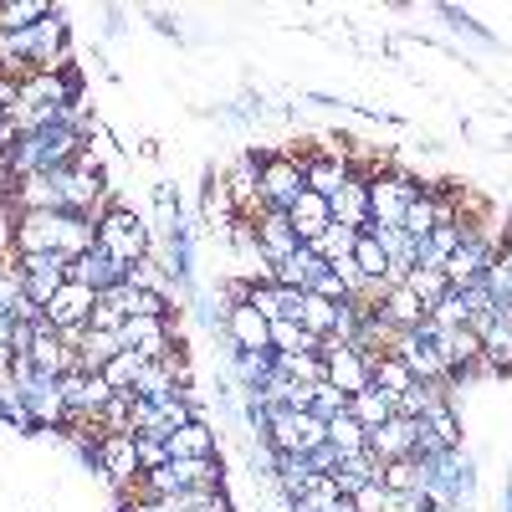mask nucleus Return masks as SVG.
I'll use <instances>...</instances> for the list:
<instances>
[{
    "label": "nucleus",
    "mask_w": 512,
    "mask_h": 512,
    "mask_svg": "<svg viewBox=\"0 0 512 512\" xmlns=\"http://www.w3.org/2000/svg\"><path fill=\"white\" fill-rule=\"evenodd\" d=\"M492 256H497V246L487 236H461V246L446 256L441 272H446L451 287H477L487 277V267H492Z\"/></svg>",
    "instance_id": "6e6552de"
},
{
    "label": "nucleus",
    "mask_w": 512,
    "mask_h": 512,
    "mask_svg": "<svg viewBox=\"0 0 512 512\" xmlns=\"http://www.w3.org/2000/svg\"><path fill=\"white\" fill-rule=\"evenodd\" d=\"M57 251L67 256V262L98 251V226L88 216H67V210H62V221H57Z\"/></svg>",
    "instance_id": "aec40b11"
},
{
    "label": "nucleus",
    "mask_w": 512,
    "mask_h": 512,
    "mask_svg": "<svg viewBox=\"0 0 512 512\" xmlns=\"http://www.w3.org/2000/svg\"><path fill=\"white\" fill-rule=\"evenodd\" d=\"M328 446H333L338 456H359V451H369V431L344 410V415L328 420Z\"/></svg>",
    "instance_id": "bb28decb"
},
{
    "label": "nucleus",
    "mask_w": 512,
    "mask_h": 512,
    "mask_svg": "<svg viewBox=\"0 0 512 512\" xmlns=\"http://www.w3.org/2000/svg\"><path fill=\"white\" fill-rule=\"evenodd\" d=\"M287 221H292V231H297V241L303 246H313L328 226H333V205L323 200V195H313V190H303L292 200V210H287Z\"/></svg>",
    "instance_id": "4468645a"
},
{
    "label": "nucleus",
    "mask_w": 512,
    "mask_h": 512,
    "mask_svg": "<svg viewBox=\"0 0 512 512\" xmlns=\"http://www.w3.org/2000/svg\"><path fill=\"white\" fill-rule=\"evenodd\" d=\"M128 323V313L113 303V297L108 292H98V308H93V328H103V333H118Z\"/></svg>",
    "instance_id": "58836bf2"
},
{
    "label": "nucleus",
    "mask_w": 512,
    "mask_h": 512,
    "mask_svg": "<svg viewBox=\"0 0 512 512\" xmlns=\"http://www.w3.org/2000/svg\"><path fill=\"white\" fill-rule=\"evenodd\" d=\"M400 231H410L415 241H425V236L436 231V200L425 195V190H420V195L405 205V226H400Z\"/></svg>",
    "instance_id": "c9c22d12"
},
{
    "label": "nucleus",
    "mask_w": 512,
    "mask_h": 512,
    "mask_svg": "<svg viewBox=\"0 0 512 512\" xmlns=\"http://www.w3.org/2000/svg\"><path fill=\"white\" fill-rule=\"evenodd\" d=\"M369 456L384 466V461H405V456H415V420H405V415H390L384 425H374L369 431Z\"/></svg>",
    "instance_id": "f8f14e48"
},
{
    "label": "nucleus",
    "mask_w": 512,
    "mask_h": 512,
    "mask_svg": "<svg viewBox=\"0 0 512 512\" xmlns=\"http://www.w3.org/2000/svg\"><path fill=\"white\" fill-rule=\"evenodd\" d=\"M164 472L175 477V492H190V487H221V461L216 456H169Z\"/></svg>",
    "instance_id": "dca6fc26"
},
{
    "label": "nucleus",
    "mask_w": 512,
    "mask_h": 512,
    "mask_svg": "<svg viewBox=\"0 0 512 512\" xmlns=\"http://www.w3.org/2000/svg\"><path fill=\"white\" fill-rule=\"evenodd\" d=\"M93 461H98V472L123 492L128 482H139L144 477V466H139V436H103L98 441V451H93Z\"/></svg>",
    "instance_id": "0eeeda50"
},
{
    "label": "nucleus",
    "mask_w": 512,
    "mask_h": 512,
    "mask_svg": "<svg viewBox=\"0 0 512 512\" xmlns=\"http://www.w3.org/2000/svg\"><path fill=\"white\" fill-rule=\"evenodd\" d=\"M354 267H359L364 277H374V282L390 277V256H384V246H379L369 231H359V241H354Z\"/></svg>",
    "instance_id": "f704fd0d"
},
{
    "label": "nucleus",
    "mask_w": 512,
    "mask_h": 512,
    "mask_svg": "<svg viewBox=\"0 0 512 512\" xmlns=\"http://www.w3.org/2000/svg\"><path fill=\"white\" fill-rule=\"evenodd\" d=\"M405 287L420 297V308H425V318H431V308L441 303V297L451 292V282H446V272L441 267H415L410 277H405Z\"/></svg>",
    "instance_id": "c756f323"
},
{
    "label": "nucleus",
    "mask_w": 512,
    "mask_h": 512,
    "mask_svg": "<svg viewBox=\"0 0 512 512\" xmlns=\"http://www.w3.org/2000/svg\"><path fill=\"white\" fill-rule=\"evenodd\" d=\"M323 359H328V384L333 390H344V395H359V390H369V354L364 349H354V344H338V338H323V349H318Z\"/></svg>",
    "instance_id": "423d86ee"
},
{
    "label": "nucleus",
    "mask_w": 512,
    "mask_h": 512,
    "mask_svg": "<svg viewBox=\"0 0 512 512\" xmlns=\"http://www.w3.org/2000/svg\"><path fill=\"white\" fill-rule=\"evenodd\" d=\"M369 379H374V390H384L390 400H400L410 384H415V374H410V364L405 359H395V354H369Z\"/></svg>",
    "instance_id": "412c9836"
},
{
    "label": "nucleus",
    "mask_w": 512,
    "mask_h": 512,
    "mask_svg": "<svg viewBox=\"0 0 512 512\" xmlns=\"http://www.w3.org/2000/svg\"><path fill=\"white\" fill-rule=\"evenodd\" d=\"M308 190V175H303V159L277 149V154H262V200L267 210H292V200Z\"/></svg>",
    "instance_id": "7ed1b4c3"
},
{
    "label": "nucleus",
    "mask_w": 512,
    "mask_h": 512,
    "mask_svg": "<svg viewBox=\"0 0 512 512\" xmlns=\"http://www.w3.org/2000/svg\"><path fill=\"white\" fill-rule=\"evenodd\" d=\"M47 16H52L47 0H0V31H31Z\"/></svg>",
    "instance_id": "c85d7f7f"
},
{
    "label": "nucleus",
    "mask_w": 512,
    "mask_h": 512,
    "mask_svg": "<svg viewBox=\"0 0 512 512\" xmlns=\"http://www.w3.org/2000/svg\"><path fill=\"white\" fill-rule=\"evenodd\" d=\"M169 456H216V431L205 420H190L169 436Z\"/></svg>",
    "instance_id": "cd10ccee"
},
{
    "label": "nucleus",
    "mask_w": 512,
    "mask_h": 512,
    "mask_svg": "<svg viewBox=\"0 0 512 512\" xmlns=\"http://www.w3.org/2000/svg\"><path fill=\"white\" fill-rule=\"evenodd\" d=\"M256 246H262V256H267L272 267H282L287 256L303 251V241H297V231L287 221V210H267V216L256 221Z\"/></svg>",
    "instance_id": "ddd939ff"
},
{
    "label": "nucleus",
    "mask_w": 512,
    "mask_h": 512,
    "mask_svg": "<svg viewBox=\"0 0 512 512\" xmlns=\"http://www.w3.org/2000/svg\"><path fill=\"white\" fill-rule=\"evenodd\" d=\"M420 420H425V431H431L446 451H461V420H456V405H451V400L436 405V410H425Z\"/></svg>",
    "instance_id": "473e14b6"
},
{
    "label": "nucleus",
    "mask_w": 512,
    "mask_h": 512,
    "mask_svg": "<svg viewBox=\"0 0 512 512\" xmlns=\"http://www.w3.org/2000/svg\"><path fill=\"white\" fill-rule=\"evenodd\" d=\"M328 205H333V221H338V226L364 231V226H369V180H354V175H349V185L338 190Z\"/></svg>",
    "instance_id": "a211bd4d"
},
{
    "label": "nucleus",
    "mask_w": 512,
    "mask_h": 512,
    "mask_svg": "<svg viewBox=\"0 0 512 512\" xmlns=\"http://www.w3.org/2000/svg\"><path fill=\"white\" fill-rule=\"evenodd\" d=\"M200 210H205V226L216 231V236H226V231H231V221H236V200H231V190H226V180H221V175L205 185Z\"/></svg>",
    "instance_id": "b1692460"
},
{
    "label": "nucleus",
    "mask_w": 512,
    "mask_h": 512,
    "mask_svg": "<svg viewBox=\"0 0 512 512\" xmlns=\"http://www.w3.org/2000/svg\"><path fill=\"white\" fill-rule=\"evenodd\" d=\"M461 246V226H436L431 236L420 241V256H415V267H446V256Z\"/></svg>",
    "instance_id": "2f4dec72"
},
{
    "label": "nucleus",
    "mask_w": 512,
    "mask_h": 512,
    "mask_svg": "<svg viewBox=\"0 0 512 512\" xmlns=\"http://www.w3.org/2000/svg\"><path fill=\"white\" fill-rule=\"evenodd\" d=\"M57 221H62V210H26V216H11V256H52L57 251Z\"/></svg>",
    "instance_id": "39448f33"
},
{
    "label": "nucleus",
    "mask_w": 512,
    "mask_h": 512,
    "mask_svg": "<svg viewBox=\"0 0 512 512\" xmlns=\"http://www.w3.org/2000/svg\"><path fill=\"white\" fill-rule=\"evenodd\" d=\"M221 303H226V308H246V303H251V282H246V277H241V282H226V287H221Z\"/></svg>",
    "instance_id": "c03bdc74"
},
{
    "label": "nucleus",
    "mask_w": 512,
    "mask_h": 512,
    "mask_svg": "<svg viewBox=\"0 0 512 512\" xmlns=\"http://www.w3.org/2000/svg\"><path fill=\"white\" fill-rule=\"evenodd\" d=\"M118 333H103V328H88V338H82V349H77V369L82 374H103L108 359L118 354Z\"/></svg>",
    "instance_id": "393cba45"
},
{
    "label": "nucleus",
    "mask_w": 512,
    "mask_h": 512,
    "mask_svg": "<svg viewBox=\"0 0 512 512\" xmlns=\"http://www.w3.org/2000/svg\"><path fill=\"white\" fill-rule=\"evenodd\" d=\"M88 328H93V323H67V328H57V338L77 354V349H82V338H88Z\"/></svg>",
    "instance_id": "a18cd8bd"
},
{
    "label": "nucleus",
    "mask_w": 512,
    "mask_h": 512,
    "mask_svg": "<svg viewBox=\"0 0 512 512\" xmlns=\"http://www.w3.org/2000/svg\"><path fill=\"white\" fill-rule=\"evenodd\" d=\"M333 487H338V497H354L364 482H379V461L369 456V451H359V456H344V461H338L333 466Z\"/></svg>",
    "instance_id": "4be33fe9"
},
{
    "label": "nucleus",
    "mask_w": 512,
    "mask_h": 512,
    "mask_svg": "<svg viewBox=\"0 0 512 512\" xmlns=\"http://www.w3.org/2000/svg\"><path fill=\"white\" fill-rule=\"evenodd\" d=\"M16 103H21V82H11V77H0V123H6V118L16 113Z\"/></svg>",
    "instance_id": "37998d69"
},
{
    "label": "nucleus",
    "mask_w": 512,
    "mask_h": 512,
    "mask_svg": "<svg viewBox=\"0 0 512 512\" xmlns=\"http://www.w3.org/2000/svg\"><path fill=\"white\" fill-rule=\"evenodd\" d=\"M482 359L492 364V374H512V318H492L482 328Z\"/></svg>",
    "instance_id": "5701e85b"
},
{
    "label": "nucleus",
    "mask_w": 512,
    "mask_h": 512,
    "mask_svg": "<svg viewBox=\"0 0 512 512\" xmlns=\"http://www.w3.org/2000/svg\"><path fill=\"white\" fill-rule=\"evenodd\" d=\"M164 461H169V441L139 436V466H144V472H154V466H164Z\"/></svg>",
    "instance_id": "a19ab883"
},
{
    "label": "nucleus",
    "mask_w": 512,
    "mask_h": 512,
    "mask_svg": "<svg viewBox=\"0 0 512 512\" xmlns=\"http://www.w3.org/2000/svg\"><path fill=\"white\" fill-rule=\"evenodd\" d=\"M354 512H384V502H390V492H384V482H364L354 497Z\"/></svg>",
    "instance_id": "ea45409f"
},
{
    "label": "nucleus",
    "mask_w": 512,
    "mask_h": 512,
    "mask_svg": "<svg viewBox=\"0 0 512 512\" xmlns=\"http://www.w3.org/2000/svg\"><path fill=\"white\" fill-rule=\"evenodd\" d=\"M338 308H344V303H328V297H318V292H303V297H297L292 323L308 328L313 338H328V333L338 328Z\"/></svg>",
    "instance_id": "6ab92c4d"
},
{
    "label": "nucleus",
    "mask_w": 512,
    "mask_h": 512,
    "mask_svg": "<svg viewBox=\"0 0 512 512\" xmlns=\"http://www.w3.org/2000/svg\"><path fill=\"white\" fill-rule=\"evenodd\" d=\"M72 52H67V21L62 11H52L47 21L31 26V67L36 72H67Z\"/></svg>",
    "instance_id": "1a4fd4ad"
},
{
    "label": "nucleus",
    "mask_w": 512,
    "mask_h": 512,
    "mask_svg": "<svg viewBox=\"0 0 512 512\" xmlns=\"http://www.w3.org/2000/svg\"><path fill=\"white\" fill-rule=\"evenodd\" d=\"M420 195V180L410 169H390V175L369 180V226H405V205Z\"/></svg>",
    "instance_id": "f03ea898"
},
{
    "label": "nucleus",
    "mask_w": 512,
    "mask_h": 512,
    "mask_svg": "<svg viewBox=\"0 0 512 512\" xmlns=\"http://www.w3.org/2000/svg\"><path fill=\"white\" fill-rule=\"evenodd\" d=\"M26 210H62V190L52 175L11 180V216H26Z\"/></svg>",
    "instance_id": "2eb2a0df"
},
{
    "label": "nucleus",
    "mask_w": 512,
    "mask_h": 512,
    "mask_svg": "<svg viewBox=\"0 0 512 512\" xmlns=\"http://www.w3.org/2000/svg\"><path fill=\"white\" fill-rule=\"evenodd\" d=\"M221 328H226V338H231L236 354H267V349H272V323L256 313L251 303H246V308H226Z\"/></svg>",
    "instance_id": "9d476101"
},
{
    "label": "nucleus",
    "mask_w": 512,
    "mask_h": 512,
    "mask_svg": "<svg viewBox=\"0 0 512 512\" xmlns=\"http://www.w3.org/2000/svg\"><path fill=\"white\" fill-rule=\"evenodd\" d=\"M308 292H318V297H328V303H349V292H344V282H338V277H333V267H328V272H323V277H318V282H313Z\"/></svg>",
    "instance_id": "79ce46f5"
},
{
    "label": "nucleus",
    "mask_w": 512,
    "mask_h": 512,
    "mask_svg": "<svg viewBox=\"0 0 512 512\" xmlns=\"http://www.w3.org/2000/svg\"><path fill=\"white\" fill-rule=\"evenodd\" d=\"M93 308H98V292L88 282H62L47 303V323L52 328H67V323H93Z\"/></svg>",
    "instance_id": "9b49d317"
},
{
    "label": "nucleus",
    "mask_w": 512,
    "mask_h": 512,
    "mask_svg": "<svg viewBox=\"0 0 512 512\" xmlns=\"http://www.w3.org/2000/svg\"><path fill=\"white\" fill-rule=\"evenodd\" d=\"M175 333H180L175 313H169V318H128V323L118 328V344L134 349V354L149 359V364H159L169 349H175Z\"/></svg>",
    "instance_id": "20e7f679"
},
{
    "label": "nucleus",
    "mask_w": 512,
    "mask_h": 512,
    "mask_svg": "<svg viewBox=\"0 0 512 512\" xmlns=\"http://www.w3.org/2000/svg\"><path fill=\"white\" fill-rule=\"evenodd\" d=\"M354 241H359V231H349V226H338V221H333V226L308 246V251L318 256V262H328V267H333V262H344V256H354Z\"/></svg>",
    "instance_id": "7c9ffc66"
},
{
    "label": "nucleus",
    "mask_w": 512,
    "mask_h": 512,
    "mask_svg": "<svg viewBox=\"0 0 512 512\" xmlns=\"http://www.w3.org/2000/svg\"><path fill=\"white\" fill-rule=\"evenodd\" d=\"M149 359H139L134 349H118L113 359H108V369H103V379L113 384L118 395H134V379H139V369H144Z\"/></svg>",
    "instance_id": "72a5a7b5"
},
{
    "label": "nucleus",
    "mask_w": 512,
    "mask_h": 512,
    "mask_svg": "<svg viewBox=\"0 0 512 512\" xmlns=\"http://www.w3.org/2000/svg\"><path fill=\"white\" fill-rule=\"evenodd\" d=\"M374 313H379L384 323H390V328H400V333H410V328H420V323H425V308H420V297H415V292H410L405 282L384 292Z\"/></svg>",
    "instance_id": "f3484780"
},
{
    "label": "nucleus",
    "mask_w": 512,
    "mask_h": 512,
    "mask_svg": "<svg viewBox=\"0 0 512 512\" xmlns=\"http://www.w3.org/2000/svg\"><path fill=\"white\" fill-rule=\"evenodd\" d=\"M98 251L128 272L134 262H144V256L154 251V236H149V226H144L128 205H113L108 216L98 221Z\"/></svg>",
    "instance_id": "f257e3e1"
},
{
    "label": "nucleus",
    "mask_w": 512,
    "mask_h": 512,
    "mask_svg": "<svg viewBox=\"0 0 512 512\" xmlns=\"http://www.w3.org/2000/svg\"><path fill=\"white\" fill-rule=\"evenodd\" d=\"M134 395L139 400H169V395H180V390H175V379L164 374V364H144L139 379H134Z\"/></svg>",
    "instance_id": "e433bc0d"
},
{
    "label": "nucleus",
    "mask_w": 512,
    "mask_h": 512,
    "mask_svg": "<svg viewBox=\"0 0 512 512\" xmlns=\"http://www.w3.org/2000/svg\"><path fill=\"white\" fill-rule=\"evenodd\" d=\"M349 415H354V420L364 425V431H374V425H384V420L395 415V400L384 395V390H374V384H369V390L349 395Z\"/></svg>",
    "instance_id": "a878e982"
},
{
    "label": "nucleus",
    "mask_w": 512,
    "mask_h": 512,
    "mask_svg": "<svg viewBox=\"0 0 512 512\" xmlns=\"http://www.w3.org/2000/svg\"><path fill=\"white\" fill-rule=\"evenodd\" d=\"M344 410H349V395H344V390H333V384L323 379L318 390H313V415H318V420L328 425L333 415H344Z\"/></svg>",
    "instance_id": "4c0bfd02"
}]
</instances>
